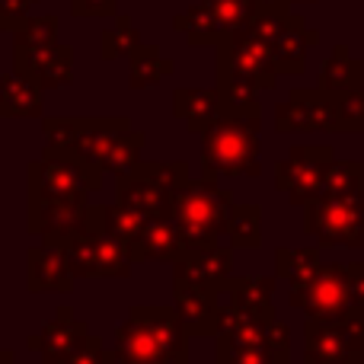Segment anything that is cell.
Segmentation results:
<instances>
[{"label": "cell", "instance_id": "e575fe53", "mask_svg": "<svg viewBox=\"0 0 364 364\" xmlns=\"http://www.w3.org/2000/svg\"><path fill=\"white\" fill-rule=\"evenodd\" d=\"M201 4L211 6V13L218 16L220 29L230 36V32L243 29V26L250 23L252 13L259 10V4H262V0H201Z\"/></svg>", "mask_w": 364, "mask_h": 364}, {"label": "cell", "instance_id": "bcb514c9", "mask_svg": "<svg viewBox=\"0 0 364 364\" xmlns=\"http://www.w3.org/2000/svg\"><path fill=\"white\" fill-rule=\"evenodd\" d=\"M301 364H329V361H323V358H314V355H304V361Z\"/></svg>", "mask_w": 364, "mask_h": 364}, {"label": "cell", "instance_id": "484cf974", "mask_svg": "<svg viewBox=\"0 0 364 364\" xmlns=\"http://www.w3.org/2000/svg\"><path fill=\"white\" fill-rule=\"evenodd\" d=\"M173 29L182 32L192 48H201V45L218 48V45L227 38V32L220 29V23H218V16L211 13V6L201 4V0L198 4H192L188 10H182L179 16H173Z\"/></svg>", "mask_w": 364, "mask_h": 364}, {"label": "cell", "instance_id": "8992f818", "mask_svg": "<svg viewBox=\"0 0 364 364\" xmlns=\"http://www.w3.org/2000/svg\"><path fill=\"white\" fill-rule=\"evenodd\" d=\"M278 134H336L342 132L339 100L320 87H297L275 106Z\"/></svg>", "mask_w": 364, "mask_h": 364}, {"label": "cell", "instance_id": "5b68a950", "mask_svg": "<svg viewBox=\"0 0 364 364\" xmlns=\"http://www.w3.org/2000/svg\"><path fill=\"white\" fill-rule=\"evenodd\" d=\"M304 355L329 364H364V316H307L304 320Z\"/></svg>", "mask_w": 364, "mask_h": 364}, {"label": "cell", "instance_id": "83f0119b", "mask_svg": "<svg viewBox=\"0 0 364 364\" xmlns=\"http://www.w3.org/2000/svg\"><path fill=\"white\" fill-rule=\"evenodd\" d=\"M323 246H278L275 250V275L288 282V288H301L320 272Z\"/></svg>", "mask_w": 364, "mask_h": 364}, {"label": "cell", "instance_id": "603a6c76", "mask_svg": "<svg viewBox=\"0 0 364 364\" xmlns=\"http://www.w3.org/2000/svg\"><path fill=\"white\" fill-rule=\"evenodd\" d=\"M112 352H115V358H119V364H176L160 348V342L154 339L138 320H132V316L115 329Z\"/></svg>", "mask_w": 364, "mask_h": 364}, {"label": "cell", "instance_id": "f6af8a7d", "mask_svg": "<svg viewBox=\"0 0 364 364\" xmlns=\"http://www.w3.org/2000/svg\"><path fill=\"white\" fill-rule=\"evenodd\" d=\"M0 364H16V355L10 348H0Z\"/></svg>", "mask_w": 364, "mask_h": 364}, {"label": "cell", "instance_id": "60d3db41", "mask_svg": "<svg viewBox=\"0 0 364 364\" xmlns=\"http://www.w3.org/2000/svg\"><path fill=\"white\" fill-rule=\"evenodd\" d=\"M61 364H119V358H115V352L102 348L100 336H87V339L80 342V348H77L70 358H64Z\"/></svg>", "mask_w": 364, "mask_h": 364}, {"label": "cell", "instance_id": "816d5d0a", "mask_svg": "<svg viewBox=\"0 0 364 364\" xmlns=\"http://www.w3.org/2000/svg\"><path fill=\"white\" fill-rule=\"evenodd\" d=\"M361 316H364V314H361Z\"/></svg>", "mask_w": 364, "mask_h": 364}, {"label": "cell", "instance_id": "681fc988", "mask_svg": "<svg viewBox=\"0 0 364 364\" xmlns=\"http://www.w3.org/2000/svg\"><path fill=\"white\" fill-rule=\"evenodd\" d=\"M282 364H291V361H282Z\"/></svg>", "mask_w": 364, "mask_h": 364}, {"label": "cell", "instance_id": "ab89813d", "mask_svg": "<svg viewBox=\"0 0 364 364\" xmlns=\"http://www.w3.org/2000/svg\"><path fill=\"white\" fill-rule=\"evenodd\" d=\"M265 348H269V355L278 364L291 361V329H288V323L278 320V316L265 323Z\"/></svg>", "mask_w": 364, "mask_h": 364}, {"label": "cell", "instance_id": "d6986e66", "mask_svg": "<svg viewBox=\"0 0 364 364\" xmlns=\"http://www.w3.org/2000/svg\"><path fill=\"white\" fill-rule=\"evenodd\" d=\"M320 45V32L310 29L307 19L291 13L288 16V26L284 32L275 38V64H278V74L282 77H297L307 70V48Z\"/></svg>", "mask_w": 364, "mask_h": 364}, {"label": "cell", "instance_id": "ffe728a7", "mask_svg": "<svg viewBox=\"0 0 364 364\" xmlns=\"http://www.w3.org/2000/svg\"><path fill=\"white\" fill-rule=\"evenodd\" d=\"M275 282L278 275H233L220 294L256 320H275Z\"/></svg>", "mask_w": 364, "mask_h": 364}, {"label": "cell", "instance_id": "52a82bcc", "mask_svg": "<svg viewBox=\"0 0 364 364\" xmlns=\"http://www.w3.org/2000/svg\"><path fill=\"white\" fill-rule=\"evenodd\" d=\"M333 160V144H294L288 151V157L278 160L275 186L288 195V201L294 208H304L307 201L323 195V179H326V170Z\"/></svg>", "mask_w": 364, "mask_h": 364}, {"label": "cell", "instance_id": "ee69618b", "mask_svg": "<svg viewBox=\"0 0 364 364\" xmlns=\"http://www.w3.org/2000/svg\"><path fill=\"white\" fill-rule=\"evenodd\" d=\"M109 205H87V233H106Z\"/></svg>", "mask_w": 364, "mask_h": 364}, {"label": "cell", "instance_id": "f907efd6", "mask_svg": "<svg viewBox=\"0 0 364 364\" xmlns=\"http://www.w3.org/2000/svg\"><path fill=\"white\" fill-rule=\"evenodd\" d=\"M186 364H192V361H186Z\"/></svg>", "mask_w": 364, "mask_h": 364}, {"label": "cell", "instance_id": "4dcf8cb0", "mask_svg": "<svg viewBox=\"0 0 364 364\" xmlns=\"http://www.w3.org/2000/svg\"><path fill=\"white\" fill-rule=\"evenodd\" d=\"M141 45V32L132 23V16L119 13L115 26L100 32V58L102 61H119V58H132V51Z\"/></svg>", "mask_w": 364, "mask_h": 364}, {"label": "cell", "instance_id": "3957f363", "mask_svg": "<svg viewBox=\"0 0 364 364\" xmlns=\"http://www.w3.org/2000/svg\"><path fill=\"white\" fill-rule=\"evenodd\" d=\"M201 173L208 176H262L259 166V132L237 122L218 119L201 134Z\"/></svg>", "mask_w": 364, "mask_h": 364}, {"label": "cell", "instance_id": "1f68e13d", "mask_svg": "<svg viewBox=\"0 0 364 364\" xmlns=\"http://www.w3.org/2000/svg\"><path fill=\"white\" fill-rule=\"evenodd\" d=\"M288 16H291V4H284V0H262L259 10L252 13V19L246 23V29H250L252 36H259L262 42L275 45V38L282 36L284 26H288Z\"/></svg>", "mask_w": 364, "mask_h": 364}, {"label": "cell", "instance_id": "7bdbcfd3", "mask_svg": "<svg viewBox=\"0 0 364 364\" xmlns=\"http://www.w3.org/2000/svg\"><path fill=\"white\" fill-rule=\"evenodd\" d=\"M348 284H352L355 314H364V262H352V265H348Z\"/></svg>", "mask_w": 364, "mask_h": 364}, {"label": "cell", "instance_id": "5bb4252c", "mask_svg": "<svg viewBox=\"0 0 364 364\" xmlns=\"http://www.w3.org/2000/svg\"><path fill=\"white\" fill-rule=\"evenodd\" d=\"M90 336L87 323L77 320L74 310L70 307H58L55 310V320H48L42 326V333H32L26 336V348L36 355H42L45 364H61L64 358L80 348V342Z\"/></svg>", "mask_w": 364, "mask_h": 364}, {"label": "cell", "instance_id": "74e56055", "mask_svg": "<svg viewBox=\"0 0 364 364\" xmlns=\"http://www.w3.org/2000/svg\"><path fill=\"white\" fill-rule=\"evenodd\" d=\"M134 170H138L141 176L154 179L157 186H164L166 192H176L179 186H186V182L192 179L186 160H147V164H138Z\"/></svg>", "mask_w": 364, "mask_h": 364}, {"label": "cell", "instance_id": "ba28073f", "mask_svg": "<svg viewBox=\"0 0 364 364\" xmlns=\"http://www.w3.org/2000/svg\"><path fill=\"white\" fill-rule=\"evenodd\" d=\"M288 304L294 310H301L304 316H323V320L355 314L352 284H348V265H342V262L320 265V272H316L307 284L291 288Z\"/></svg>", "mask_w": 364, "mask_h": 364}, {"label": "cell", "instance_id": "9c48e42d", "mask_svg": "<svg viewBox=\"0 0 364 364\" xmlns=\"http://www.w3.org/2000/svg\"><path fill=\"white\" fill-rule=\"evenodd\" d=\"M74 278H132L134 262L128 246L109 233H80L64 243Z\"/></svg>", "mask_w": 364, "mask_h": 364}, {"label": "cell", "instance_id": "e0dca14e", "mask_svg": "<svg viewBox=\"0 0 364 364\" xmlns=\"http://www.w3.org/2000/svg\"><path fill=\"white\" fill-rule=\"evenodd\" d=\"M128 316L138 320L141 326L160 342V348L170 355V361H176V364L188 361V339H192V336H188L186 323L179 320L176 307H147V304H134V307L128 310Z\"/></svg>", "mask_w": 364, "mask_h": 364}, {"label": "cell", "instance_id": "30bf717a", "mask_svg": "<svg viewBox=\"0 0 364 364\" xmlns=\"http://www.w3.org/2000/svg\"><path fill=\"white\" fill-rule=\"evenodd\" d=\"M218 70H233L243 74L256 83L259 90H275L278 83V64H275V48L269 42H262L259 36H252L250 29H237L218 45Z\"/></svg>", "mask_w": 364, "mask_h": 364}, {"label": "cell", "instance_id": "f35d334b", "mask_svg": "<svg viewBox=\"0 0 364 364\" xmlns=\"http://www.w3.org/2000/svg\"><path fill=\"white\" fill-rule=\"evenodd\" d=\"M336 100H339L342 134H358V132H364V87L348 90V93L336 96Z\"/></svg>", "mask_w": 364, "mask_h": 364}, {"label": "cell", "instance_id": "c3c4849f", "mask_svg": "<svg viewBox=\"0 0 364 364\" xmlns=\"http://www.w3.org/2000/svg\"><path fill=\"white\" fill-rule=\"evenodd\" d=\"M26 4H29V6H32V4H38V0H26Z\"/></svg>", "mask_w": 364, "mask_h": 364}, {"label": "cell", "instance_id": "7c38bea8", "mask_svg": "<svg viewBox=\"0 0 364 364\" xmlns=\"http://www.w3.org/2000/svg\"><path fill=\"white\" fill-rule=\"evenodd\" d=\"M233 278V246L214 243L188 250L182 259L173 262V282H188L208 291H224V284Z\"/></svg>", "mask_w": 364, "mask_h": 364}, {"label": "cell", "instance_id": "9a60e30c", "mask_svg": "<svg viewBox=\"0 0 364 364\" xmlns=\"http://www.w3.org/2000/svg\"><path fill=\"white\" fill-rule=\"evenodd\" d=\"M173 307L179 320L186 323L188 336L198 339H214L218 336V316H220V297L218 291L198 288L188 282H173Z\"/></svg>", "mask_w": 364, "mask_h": 364}, {"label": "cell", "instance_id": "44dd1931", "mask_svg": "<svg viewBox=\"0 0 364 364\" xmlns=\"http://www.w3.org/2000/svg\"><path fill=\"white\" fill-rule=\"evenodd\" d=\"M170 198H173V192H166V188L157 186L154 179L141 176L138 170L115 176V201L125 205V208L141 211L144 218H154V214H170Z\"/></svg>", "mask_w": 364, "mask_h": 364}, {"label": "cell", "instance_id": "d590c367", "mask_svg": "<svg viewBox=\"0 0 364 364\" xmlns=\"http://www.w3.org/2000/svg\"><path fill=\"white\" fill-rule=\"evenodd\" d=\"M144 214L141 211H134V208H125V205H109V211H106V233L109 237H115L119 243H125V246H132L134 243V237L141 233V227H144Z\"/></svg>", "mask_w": 364, "mask_h": 364}, {"label": "cell", "instance_id": "cb8c5ba5", "mask_svg": "<svg viewBox=\"0 0 364 364\" xmlns=\"http://www.w3.org/2000/svg\"><path fill=\"white\" fill-rule=\"evenodd\" d=\"M128 132H132V122H128L125 115H115V119H80V132H77L74 151L102 166V160L112 151V144Z\"/></svg>", "mask_w": 364, "mask_h": 364}, {"label": "cell", "instance_id": "d4e9b609", "mask_svg": "<svg viewBox=\"0 0 364 364\" xmlns=\"http://www.w3.org/2000/svg\"><path fill=\"white\" fill-rule=\"evenodd\" d=\"M316 87L333 96H342V93H348V90L364 87V61L352 58V51H348L346 45H336L333 55L323 61Z\"/></svg>", "mask_w": 364, "mask_h": 364}, {"label": "cell", "instance_id": "f546056e", "mask_svg": "<svg viewBox=\"0 0 364 364\" xmlns=\"http://www.w3.org/2000/svg\"><path fill=\"white\" fill-rule=\"evenodd\" d=\"M326 198H364V166L358 160H333L323 179Z\"/></svg>", "mask_w": 364, "mask_h": 364}, {"label": "cell", "instance_id": "f1b7e54d", "mask_svg": "<svg viewBox=\"0 0 364 364\" xmlns=\"http://www.w3.org/2000/svg\"><path fill=\"white\" fill-rule=\"evenodd\" d=\"M224 240L233 250H259L262 246V205H256V201L233 205L227 214Z\"/></svg>", "mask_w": 364, "mask_h": 364}, {"label": "cell", "instance_id": "4316f807", "mask_svg": "<svg viewBox=\"0 0 364 364\" xmlns=\"http://www.w3.org/2000/svg\"><path fill=\"white\" fill-rule=\"evenodd\" d=\"M170 74H176V61L164 58L160 45L141 42L128 58V83H132V90H151Z\"/></svg>", "mask_w": 364, "mask_h": 364}, {"label": "cell", "instance_id": "7dc6e473", "mask_svg": "<svg viewBox=\"0 0 364 364\" xmlns=\"http://www.w3.org/2000/svg\"><path fill=\"white\" fill-rule=\"evenodd\" d=\"M284 4H316V0H284Z\"/></svg>", "mask_w": 364, "mask_h": 364}, {"label": "cell", "instance_id": "b9f144b4", "mask_svg": "<svg viewBox=\"0 0 364 364\" xmlns=\"http://www.w3.org/2000/svg\"><path fill=\"white\" fill-rule=\"evenodd\" d=\"M70 13L80 19H106L119 16V4L115 0H70Z\"/></svg>", "mask_w": 364, "mask_h": 364}, {"label": "cell", "instance_id": "6da1fadb", "mask_svg": "<svg viewBox=\"0 0 364 364\" xmlns=\"http://www.w3.org/2000/svg\"><path fill=\"white\" fill-rule=\"evenodd\" d=\"M102 166L77 154L74 147L45 144L42 157L26 166V195L45 201H64V205H90V192L102 188Z\"/></svg>", "mask_w": 364, "mask_h": 364}, {"label": "cell", "instance_id": "d6a6232c", "mask_svg": "<svg viewBox=\"0 0 364 364\" xmlns=\"http://www.w3.org/2000/svg\"><path fill=\"white\" fill-rule=\"evenodd\" d=\"M144 141H147V134L138 132V128H132L128 134H122V138L112 144V151L106 154V160H102V170L115 173V176L132 173L134 166L141 164V147H144Z\"/></svg>", "mask_w": 364, "mask_h": 364}, {"label": "cell", "instance_id": "2e32d148", "mask_svg": "<svg viewBox=\"0 0 364 364\" xmlns=\"http://www.w3.org/2000/svg\"><path fill=\"white\" fill-rule=\"evenodd\" d=\"M74 272L68 265L64 246L55 243H38L26 250V291L42 294V291H61L68 294L74 288Z\"/></svg>", "mask_w": 364, "mask_h": 364}, {"label": "cell", "instance_id": "8fae6325", "mask_svg": "<svg viewBox=\"0 0 364 364\" xmlns=\"http://www.w3.org/2000/svg\"><path fill=\"white\" fill-rule=\"evenodd\" d=\"M13 70L29 77L42 90H61L74 83V48L70 45H42V48H26L13 45Z\"/></svg>", "mask_w": 364, "mask_h": 364}, {"label": "cell", "instance_id": "836d02e7", "mask_svg": "<svg viewBox=\"0 0 364 364\" xmlns=\"http://www.w3.org/2000/svg\"><path fill=\"white\" fill-rule=\"evenodd\" d=\"M214 364H278L265 346H243L227 336H214Z\"/></svg>", "mask_w": 364, "mask_h": 364}, {"label": "cell", "instance_id": "277c9868", "mask_svg": "<svg viewBox=\"0 0 364 364\" xmlns=\"http://www.w3.org/2000/svg\"><path fill=\"white\" fill-rule=\"evenodd\" d=\"M304 233L316 246H364V198H320L304 205Z\"/></svg>", "mask_w": 364, "mask_h": 364}, {"label": "cell", "instance_id": "7402d4cb", "mask_svg": "<svg viewBox=\"0 0 364 364\" xmlns=\"http://www.w3.org/2000/svg\"><path fill=\"white\" fill-rule=\"evenodd\" d=\"M0 119H45L42 87L23 74L0 77Z\"/></svg>", "mask_w": 364, "mask_h": 364}, {"label": "cell", "instance_id": "8d00e7d4", "mask_svg": "<svg viewBox=\"0 0 364 364\" xmlns=\"http://www.w3.org/2000/svg\"><path fill=\"white\" fill-rule=\"evenodd\" d=\"M13 45H26V48H42V45L58 42V16H26L19 29L13 32Z\"/></svg>", "mask_w": 364, "mask_h": 364}, {"label": "cell", "instance_id": "ac0fdd59", "mask_svg": "<svg viewBox=\"0 0 364 364\" xmlns=\"http://www.w3.org/2000/svg\"><path fill=\"white\" fill-rule=\"evenodd\" d=\"M224 112V100H220L218 87H179L173 93V115L186 122L192 134H205Z\"/></svg>", "mask_w": 364, "mask_h": 364}, {"label": "cell", "instance_id": "4fadbf2b", "mask_svg": "<svg viewBox=\"0 0 364 364\" xmlns=\"http://www.w3.org/2000/svg\"><path fill=\"white\" fill-rule=\"evenodd\" d=\"M186 252H188V240L170 214H154V218H147L141 233L134 237V243L128 246V256H132L134 265L147 262V259L173 265L176 259L186 256Z\"/></svg>", "mask_w": 364, "mask_h": 364}, {"label": "cell", "instance_id": "7a4b0ae2", "mask_svg": "<svg viewBox=\"0 0 364 364\" xmlns=\"http://www.w3.org/2000/svg\"><path fill=\"white\" fill-rule=\"evenodd\" d=\"M220 176L201 173L198 179H188L170 198V218L182 227L188 240V250L214 246L227 233V214L237 205L233 192L220 188Z\"/></svg>", "mask_w": 364, "mask_h": 364}]
</instances>
